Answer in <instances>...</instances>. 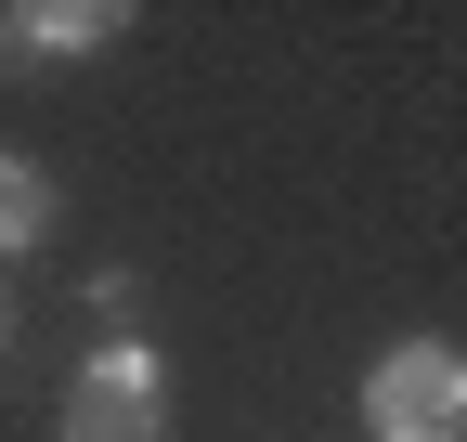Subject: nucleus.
Masks as SVG:
<instances>
[{
	"label": "nucleus",
	"mask_w": 467,
	"mask_h": 442,
	"mask_svg": "<svg viewBox=\"0 0 467 442\" xmlns=\"http://www.w3.org/2000/svg\"><path fill=\"white\" fill-rule=\"evenodd\" d=\"M364 442H467V352L454 339H389L364 364Z\"/></svg>",
	"instance_id": "1"
},
{
	"label": "nucleus",
	"mask_w": 467,
	"mask_h": 442,
	"mask_svg": "<svg viewBox=\"0 0 467 442\" xmlns=\"http://www.w3.org/2000/svg\"><path fill=\"white\" fill-rule=\"evenodd\" d=\"M66 442H169V352L143 339H91V364L66 377Z\"/></svg>",
	"instance_id": "2"
},
{
	"label": "nucleus",
	"mask_w": 467,
	"mask_h": 442,
	"mask_svg": "<svg viewBox=\"0 0 467 442\" xmlns=\"http://www.w3.org/2000/svg\"><path fill=\"white\" fill-rule=\"evenodd\" d=\"M52 221H66V195H52V170L39 156H0V260H26Z\"/></svg>",
	"instance_id": "3"
},
{
	"label": "nucleus",
	"mask_w": 467,
	"mask_h": 442,
	"mask_svg": "<svg viewBox=\"0 0 467 442\" xmlns=\"http://www.w3.org/2000/svg\"><path fill=\"white\" fill-rule=\"evenodd\" d=\"M117 26H130L117 0H26V14H14V39H26V52H104Z\"/></svg>",
	"instance_id": "4"
},
{
	"label": "nucleus",
	"mask_w": 467,
	"mask_h": 442,
	"mask_svg": "<svg viewBox=\"0 0 467 442\" xmlns=\"http://www.w3.org/2000/svg\"><path fill=\"white\" fill-rule=\"evenodd\" d=\"M0 66H26V39H14V14H0Z\"/></svg>",
	"instance_id": "5"
},
{
	"label": "nucleus",
	"mask_w": 467,
	"mask_h": 442,
	"mask_svg": "<svg viewBox=\"0 0 467 442\" xmlns=\"http://www.w3.org/2000/svg\"><path fill=\"white\" fill-rule=\"evenodd\" d=\"M0 352H14V300H0Z\"/></svg>",
	"instance_id": "6"
}]
</instances>
